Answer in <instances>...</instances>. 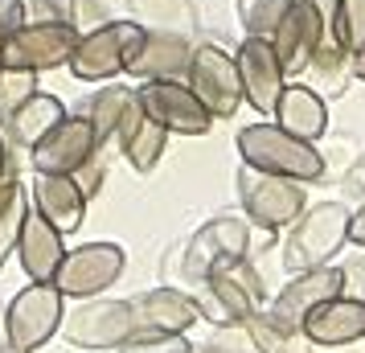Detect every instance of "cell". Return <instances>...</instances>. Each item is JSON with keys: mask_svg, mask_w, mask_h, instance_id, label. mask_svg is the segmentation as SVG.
Instances as JSON below:
<instances>
[{"mask_svg": "<svg viewBox=\"0 0 365 353\" xmlns=\"http://www.w3.org/2000/svg\"><path fill=\"white\" fill-rule=\"evenodd\" d=\"M234 148H238L242 165L259 168V173H275V177H292L299 185H312V181H320L329 173L324 152L316 148L312 140H299V135L283 132L275 119L238 128Z\"/></svg>", "mask_w": 365, "mask_h": 353, "instance_id": "cell-1", "label": "cell"}, {"mask_svg": "<svg viewBox=\"0 0 365 353\" xmlns=\"http://www.w3.org/2000/svg\"><path fill=\"white\" fill-rule=\"evenodd\" d=\"M349 242V210L341 202H320L308 205L296 222L292 235L283 242V267L292 271H308V267H324L332 263L341 247Z\"/></svg>", "mask_w": 365, "mask_h": 353, "instance_id": "cell-2", "label": "cell"}, {"mask_svg": "<svg viewBox=\"0 0 365 353\" xmlns=\"http://www.w3.org/2000/svg\"><path fill=\"white\" fill-rule=\"evenodd\" d=\"M78 37H83L78 21H25L21 29L0 37V62L13 70L50 74L70 66Z\"/></svg>", "mask_w": 365, "mask_h": 353, "instance_id": "cell-3", "label": "cell"}, {"mask_svg": "<svg viewBox=\"0 0 365 353\" xmlns=\"http://www.w3.org/2000/svg\"><path fill=\"white\" fill-rule=\"evenodd\" d=\"M234 185H238V202H242V214L250 218V226H263L267 235L292 226L308 210V193L292 177H275V173L238 165Z\"/></svg>", "mask_w": 365, "mask_h": 353, "instance_id": "cell-4", "label": "cell"}, {"mask_svg": "<svg viewBox=\"0 0 365 353\" xmlns=\"http://www.w3.org/2000/svg\"><path fill=\"white\" fill-rule=\"evenodd\" d=\"M247 255H250V218L247 214H217V218L201 222L193 238L185 242L181 271L189 284H201L205 275L234 267Z\"/></svg>", "mask_w": 365, "mask_h": 353, "instance_id": "cell-5", "label": "cell"}, {"mask_svg": "<svg viewBox=\"0 0 365 353\" xmlns=\"http://www.w3.org/2000/svg\"><path fill=\"white\" fill-rule=\"evenodd\" d=\"M193 300H197L201 320H210L217 329H234V324H242L250 312L263 308V280H259V271L242 259V263H234V267H222V271H214V275H205L197 284V292H193Z\"/></svg>", "mask_w": 365, "mask_h": 353, "instance_id": "cell-6", "label": "cell"}, {"mask_svg": "<svg viewBox=\"0 0 365 353\" xmlns=\"http://www.w3.org/2000/svg\"><path fill=\"white\" fill-rule=\"evenodd\" d=\"M144 25L140 21H103L95 29H86L74 46L70 74L78 83H111L115 74L128 70V58L140 46Z\"/></svg>", "mask_w": 365, "mask_h": 353, "instance_id": "cell-7", "label": "cell"}, {"mask_svg": "<svg viewBox=\"0 0 365 353\" xmlns=\"http://www.w3.org/2000/svg\"><path fill=\"white\" fill-rule=\"evenodd\" d=\"M62 317H66V296L53 284H29L4 308V329H9V345L25 353H37L50 345L53 333H62Z\"/></svg>", "mask_w": 365, "mask_h": 353, "instance_id": "cell-8", "label": "cell"}, {"mask_svg": "<svg viewBox=\"0 0 365 353\" xmlns=\"http://www.w3.org/2000/svg\"><path fill=\"white\" fill-rule=\"evenodd\" d=\"M62 333L70 345L78 349H119L128 337L135 333V312L132 300H115V296H91L78 308H70L62 317Z\"/></svg>", "mask_w": 365, "mask_h": 353, "instance_id": "cell-9", "label": "cell"}, {"mask_svg": "<svg viewBox=\"0 0 365 353\" xmlns=\"http://www.w3.org/2000/svg\"><path fill=\"white\" fill-rule=\"evenodd\" d=\"M123 267H128V255L119 242H83L66 251L62 267L53 275V287L66 300H91V296H103L107 287H115Z\"/></svg>", "mask_w": 365, "mask_h": 353, "instance_id": "cell-10", "label": "cell"}, {"mask_svg": "<svg viewBox=\"0 0 365 353\" xmlns=\"http://www.w3.org/2000/svg\"><path fill=\"white\" fill-rule=\"evenodd\" d=\"M135 99L152 123H160L168 135H205L214 128V116L205 103L185 86V78H152L135 86Z\"/></svg>", "mask_w": 365, "mask_h": 353, "instance_id": "cell-11", "label": "cell"}, {"mask_svg": "<svg viewBox=\"0 0 365 353\" xmlns=\"http://www.w3.org/2000/svg\"><path fill=\"white\" fill-rule=\"evenodd\" d=\"M185 86L205 103V111L214 119H234V111L242 107V83H238L234 53H226L222 46H193Z\"/></svg>", "mask_w": 365, "mask_h": 353, "instance_id": "cell-12", "label": "cell"}, {"mask_svg": "<svg viewBox=\"0 0 365 353\" xmlns=\"http://www.w3.org/2000/svg\"><path fill=\"white\" fill-rule=\"evenodd\" d=\"M332 296H341V267L324 263V267L296 271L283 284V292H275V300L263 304V312L279 324L283 333H304V320Z\"/></svg>", "mask_w": 365, "mask_h": 353, "instance_id": "cell-13", "label": "cell"}, {"mask_svg": "<svg viewBox=\"0 0 365 353\" xmlns=\"http://www.w3.org/2000/svg\"><path fill=\"white\" fill-rule=\"evenodd\" d=\"M234 66H238V83H242V103H250L259 116L271 119L283 86H287V74L275 58L271 37H242L234 50Z\"/></svg>", "mask_w": 365, "mask_h": 353, "instance_id": "cell-14", "label": "cell"}, {"mask_svg": "<svg viewBox=\"0 0 365 353\" xmlns=\"http://www.w3.org/2000/svg\"><path fill=\"white\" fill-rule=\"evenodd\" d=\"M99 152H103L99 135L91 128V119L78 111V116H66L58 128H50L37 140L29 148V165H34V173H62V177H70Z\"/></svg>", "mask_w": 365, "mask_h": 353, "instance_id": "cell-15", "label": "cell"}, {"mask_svg": "<svg viewBox=\"0 0 365 353\" xmlns=\"http://www.w3.org/2000/svg\"><path fill=\"white\" fill-rule=\"evenodd\" d=\"M324 37L329 34H324V21H320L312 0H292L283 21L275 25V34H271V46H275L283 74L287 78H304V70L316 58V50L324 46Z\"/></svg>", "mask_w": 365, "mask_h": 353, "instance_id": "cell-16", "label": "cell"}, {"mask_svg": "<svg viewBox=\"0 0 365 353\" xmlns=\"http://www.w3.org/2000/svg\"><path fill=\"white\" fill-rule=\"evenodd\" d=\"M13 255L21 259V271L29 275V284H53V275H58L62 259H66V235H62L58 226H50V222L29 205Z\"/></svg>", "mask_w": 365, "mask_h": 353, "instance_id": "cell-17", "label": "cell"}, {"mask_svg": "<svg viewBox=\"0 0 365 353\" xmlns=\"http://www.w3.org/2000/svg\"><path fill=\"white\" fill-rule=\"evenodd\" d=\"M189 53H193V41L185 34L148 29V25H144V37H140V46L132 50L123 74H135L140 83H152V78H185Z\"/></svg>", "mask_w": 365, "mask_h": 353, "instance_id": "cell-18", "label": "cell"}, {"mask_svg": "<svg viewBox=\"0 0 365 353\" xmlns=\"http://www.w3.org/2000/svg\"><path fill=\"white\" fill-rule=\"evenodd\" d=\"M304 337L316 349H345L365 341V300L353 296H332L304 320Z\"/></svg>", "mask_w": 365, "mask_h": 353, "instance_id": "cell-19", "label": "cell"}, {"mask_svg": "<svg viewBox=\"0 0 365 353\" xmlns=\"http://www.w3.org/2000/svg\"><path fill=\"white\" fill-rule=\"evenodd\" d=\"M29 205H34L50 226H58L62 235H74L86 218L83 189L74 185V177H62V173H34Z\"/></svg>", "mask_w": 365, "mask_h": 353, "instance_id": "cell-20", "label": "cell"}, {"mask_svg": "<svg viewBox=\"0 0 365 353\" xmlns=\"http://www.w3.org/2000/svg\"><path fill=\"white\" fill-rule=\"evenodd\" d=\"M132 312L135 329H160V333H185L189 324L201 320L193 292H181V287H152L132 300Z\"/></svg>", "mask_w": 365, "mask_h": 353, "instance_id": "cell-21", "label": "cell"}, {"mask_svg": "<svg viewBox=\"0 0 365 353\" xmlns=\"http://www.w3.org/2000/svg\"><path fill=\"white\" fill-rule=\"evenodd\" d=\"M115 144H119V152H123V160H128L135 173H152V168L165 160L168 132L144 116L140 99H132V107L123 111V123H119V132H115Z\"/></svg>", "mask_w": 365, "mask_h": 353, "instance_id": "cell-22", "label": "cell"}, {"mask_svg": "<svg viewBox=\"0 0 365 353\" xmlns=\"http://www.w3.org/2000/svg\"><path fill=\"white\" fill-rule=\"evenodd\" d=\"M275 123H279L283 132L299 135V140H320V135L329 132V103H324V95H316L308 83H287L283 86L279 103H275Z\"/></svg>", "mask_w": 365, "mask_h": 353, "instance_id": "cell-23", "label": "cell"}, {"mask_svg": "<svg viewBox=\"0 0 365 353\" xmlns=\"http://www.w3.org/2000/svg\"><path fill=\"white\" fill-rule=\"evenodd\" d=\"M62 119H66L62 99H53V95H46V91H37V95H29L13 116L4 119V135H9V144H17V148L29 152L37 140L50 132V128H58Z\"/></svg>", "mask_w": 365, "mask_h": 353, "instance_id": "cell-24", "label": "cell"}, {"mask_svg": "<svg viewBox=\"0 0 365 353\" xmlns=\"http://www.w3.org/2000/svg\"><path fill=\"white\" fill-rule=\"evenodd\" d=\"M304 78L316 95H341L345 83L353 78V53L336 41V37H324V46L316 50V58L308 62Z\"/></svg>", "mask_w": 365, "mask_h": 353, "instance_id": "cell-25", "label": "cell"}, {"mask_svg": "<svg viewBox=\"0 0 365 353\" xmlns=\"http://www.w3.org/2000/svg\"><path fill=\"white\" fill-rule=\"evenodd\" d=\"M132 99H135V86H123V83H103L91 95L83 116L91 119V128L99 135V148H107V140H115L119 123H123V111L132 107Z\"/></svg>", "mask_w": 365, "mask_h": 353, "instance_id": "cell-26", "label": "cell"}, {"mask_svg": "<svg viewBox=\"0 0 365 353\" xmlns=\"http://www.w3.org/2000/svg\"><path fill=\"white\" fill-rule=\"evenodd\" d=\"M25 210H29V193L21 189L17 173L0 177V271H4V259L17 251V238H21V222H25Z\"/></svg>", "mask_w": 365, "mask_h": 353, "instance_id": "cell-27", "label": "cell"}, {"mask_svg": "<svg viewBox=\"0 0 365 353\" xmlns=\"http://www.w3.org/2000/svg\"><path fill=\"white\" fill-rule=\"evenodd\" d=\"M242 329H247L250 345H255L259 353H308V345H312L304 333H283L263 308H259V312H250V317L242 320Z\"/></svg>", "mask_w": 365, "mask_h": 353, "instance_id": "cell-28", "label": "cell"}, {"mask_svg": "<svg viewBox=\"0 0 365 353\" xmlns=\"http://www.w3.org/2000/svg\"><path fill=\"white\" fill-rule=\"evenodd\" d=\"M287 4L292 0H238V17H242L247 37H271L287 13Z\"/></svg>", "mask_w": 365, "mask_h": 353, "instance_id": "cell-29", "label": "cell"}, {"mask_svg": "<svg viewBox=\"0 0 365 353\" xmlns=\"http://www.w3.org/2000/svg\"><path fill=\"white\" fill-rule=\"evenodd\" d=\"M37 78H41V74H34V70L0 66V128H4V119L13 116V111H17L29 95H37V91H41V86H37Z\"/></svg>", "mask_w": 365, "mask_h": 353, "instance_id": "cell-30", "label": "cell"}, {"mask_svg": "<svg viewBox=\"0 0 365 353\" xmlns=\"http://www.w3.org/2000/svg\"><path fill=\"white\" fill-rule=\"evenodd\" d=\"M119 353H193V341L185 333H160V329H135Z\"/></svg>", "mask_w": 365, "mask_h": 353, "instance_id": "cell-31", "label": "cell"}, {"mask_svg": "<svg viewBox=\"0 0 365 353\" xmlns=\"http://www.w3.org/2000/svg\"><path fill=\"white\" fill-rule=\"evenodd\" d=\"M336 41L349 53H357L365 46V0H341L336 4Z\"/></svg>", "mask_w": 365, "mask_h": 353, "instance_id": "cell-32", "label": "cell"}, {"mask_svg": "<svg viewBox=\"0 0 365 353\" xmlns=\"http://www.w3.org/2000/svg\"><path fill=\"white\" fill-rule=\"evenodd\" d=\"M29 21H78V0H25Z\"/></svg>", "mask_w": 365, "mask_h": 353, "instance_id": "cell-33", "label": "cell"}, {"mask_svg": "<svg viewBox=\"0 0 365 353\" xmlns=\"http://www.w3.org/2000/svg\"><path fill=\"white\" fill-rule=\"evenodd\" d=\"M70 177H74V185L83 189L86 202H91V198H99L103 185H107V165H103V152H99V156H91V160H86L78 173H70Z\"/></svg>", "mask_w": 365, "mask_h": 353, "instance_id": "cell-34", "label": "cell"}, {"mask_svg": "<svg viewBox=\"0 0 365 353\" xmlns=\"http://www.w3.org/2000/svg\"><path fill=\"white\" fill-rule=\"evenodd\" d=\"M341 296L365 300V255H361V259H349V263H341Z\"/></svg>", "mask_w": 365, "mask_h": 353, "instance_id": "cell-35", "label": "cell"}, {"mask_svg": "<svg viewBox=\"0 0 365 353\" xmlns=\"http://www.w3.org/2000/svg\"><path fill=\"white\" fill-rule=\"evenodd\" d=\"M25 21H29L25 0H0V37H9L13 29H21Z\"/></svg>", "mask_w": 365, "mask_h": 353, "instance_id": "cell-36", "label": "cell"}, {"mask_svg": "<svg viewBox=\"0 0 365 353\" xmlns=\"http://www.w3.org/2000/svg\"><path fill=\"white\" fill-rule=\"evenodd\" d=\"M349 242H353V247H361V251H365V205H361V210H353V214H349Z\"/></svg>", "mask_w": 365, "mask_h": 353, "instance_id": "cell-37", "label": "cell"}, {"mask_svg": "<svg viewBox=\"0 0 365 353\" xmlns=\"http://www.w3.org/2000/svg\"><path fill=\"white\" fill-rule=\"evenodd\" d=\"M316 4V13H320V21H324V34H336V4H341V0H312Z\"/></svg>", "mask_w": 365, "mask_h": 353, "instance_id": "cell-38", "label": "cell"}, {"mask_svg": "<svg viewBox=\"0 0 365 353\" xmlns=\"http://www.w3.org/2000/svg\"><path fill=\"white\" fill-rule=\"evenodd\" d=\"M9 173H17L13 168V144H9V135L0 128V177H9Z\"/></svg>", "mask_w": 365, "mask_h": 353, "instance_id": "cell-39", "label": "cell"}, {"mask_svg": "<svg viewBox=\"0 0 365 353\" xmlns=\"http://www.w3.org/2000/svg\"><path fill=\"white\" fill-rule=\"evenodd\" d=\"M353 78H361V83H365V46L353 53Z\"/></svg>", "mask_w": 365, "mask_h": 353, "instance_id": "cell-40", "label": "cell"}, {"mask_svg": "<svg viewBox=\"0 0 365 353\" xmlns=\"http://www.w3.org/2000/svg\"><path fill=\"white\" fill-rule=\"evenodd\" d=\"M9 341V329H4V304H0V345Z\"/></svg>", "mask_w": 365, "mask_h": 353, "instance_id": "cell-41", "label": "cell"}, {"mask_svg": "<svg viewBox=\"0 0 365 353\" xmlns=\"http://www.w3.org/2000/svg\"><path fill=\"white\" fill-rule=\"evenodd\" d=\"M193 353H226V349H222V345H214V341H210V345H201V349H193Z\"/></svg>", "mask_w": 365, "mask_h": 353, "instance_id": "cell-42", "label": "cell"}, {"mask_svg": "<svg viewBox=\"0 0 365 353\" xmlns=\"http://www.w3.org/2000/svg\"><path fill=\"white\" fill-rule=\"evenodd\" d=\"M0 353H25V349H17V345H9V341H4V345H0Z\"/></svg>", "mask_w": 365, "mask_h": 353, "instance_id": "cell-43", "label": "cell"}, {"mask_svg": "<svg viewBox=\"0 0 365 353\" xmlns=\"http://www.w3.org/2000/svg\"><path fill=\"white\" fill-rule=\"evenodd\" d=\"M0 66H4V62H0Z\"/></svg>", "mask_w": 365, "mask_h": 353, "instance_id": "cell-44", "label": "cell"}]
</instances>
